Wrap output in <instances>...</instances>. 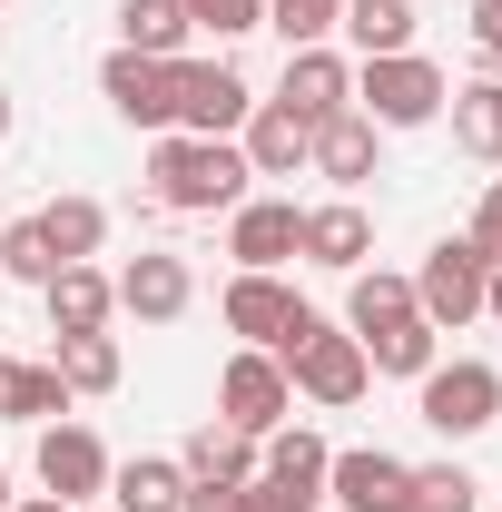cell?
<instances>
[{"label":"cell","instance_id":"obj_1","mask_svg":"<svg viewBox=\"0 0 502 512\" xmlns=\"http://www.w3.org/2000/svg\"><path fill=\"white\" fill-rule=\"evenodd\" d=\"M237 197H256V168H247L237 138H188V128L148 138V207H168V217H227Z\"/></svg>","mask_w":502,"mask_h":512},{"label":"cell","instance_id":"obj_2","mask_svg":"<svg viewBox=\"0 0 502 512\" xmlns=\"http://www.w3.org/2000/svg\"><path fill=\"white\" fill-rule=\"evenodd\" d=\"M414 414L434 424L443 444L493 434L502 424V365H483V355H434V365L414 375Z\"/></svg>","mask_w":502,"mask_h":512},{"label":"cell","instance_id":"obj_3","mask_svg":"<svg viewBox=\"0 0 502 512\" xmlns=\"http://www.w3.org/2000/svg\"><path fill=\"white\" fill-rule=\"evenodd\" d=\"M453 79H443L424 50H394V60H355V109L375 128H434Z\"/></svg>","mask_w":502,"mask_h":512},{"label":"cell","instance_id":"obj_4","mask_svg":"<svg viewBox=\"0 0 502 512\" xmlns=\"http://www.w3.org/2000/svg\"><path fill=\"white\" fill-rule=\"evenodd\" d=\"M483 247L473 237H434L424 266H414V316L434 325V335H463V325H483Z\"/></svg>","mask_w":502,"mask_h":512},{"label":"cell","instance_id":"obj_5","mask_svg":"<svg viewBox=\"0 0 502 512\" xmlns=\"http://www.w3.org/2000/svg\"><path fill=\"white\" fill-rule=\"evenodd\" d=\"M217 424H237V434H276V424H296V384H286V365L266 355V345H237L227 365H217Z\"/></svg>","mask_w":502,"mask_h":512},{"label":"cell","instance_id":"obj_6","mask_svg":"<svg viewBox=\"0 0 502 512\" xmlns=\"http://www.w3.org/2000/svg\"><path fill=\"white\" fill-rule=\"evenodd\" d=\"M276 365H286V384H296L306 404H325V414H335V404H355V394L375 384V365H365V345H355L345 325H325V316H315L306 335H296V345L276 355Z\"/></svg>","mask_w":502,"mask_h":512},{"label":"cell","instance_id":"obj_7","mask_svg":"<svg viewBox=\"0 0 502 512\" xmlns=\"http://www.w3.org/2000/svg\"><path fill=\"white\" fill-rule=\"evenodd\" d=\"M325 503L335 512H414V463L384 444H345L325 463Z\"/></svg>","mask_w":502,"mask_h":512},{"label":"cell","instance_id":"obj_8","mask_svg":"<svg viewBox=\"0 0 502 512\" xmlns=\"http://www.w3.org/2000/svg\"><path fill=\"white\" fill-rule=\"evenodd\" d=\"M99 99H109L128 128L168 138V128H178V60H138V50H109V60H99Z\"/></svg>","mask_w":502,"mask_h":512},{"label":"cell","instance_id":"obj_9","mask_svg":"<svg viewBox=\"0 0 502 512\" xmlns=\"http://www.w3.org/2000/svg\"><path fill=\"white\" fill-rule=\"evenodd\" d=\"M306 247V207L296 197H237L227 207V256L256 276H286V256Z\"/></svg>","mask_w":502,"mask_h":512},{"label":"cell","instance_id":"obj_10","mask_svg":"<svg viewBox=\"0 0 502 512\" xmlns=\"http://www.w3.org/2000/svg\"><path fill=\"white\" fill-rule=\"evenodd\" d=\"M276 109L286 119H306V128H325V119H345L355 109V60L325 40V50H286V79H276Z\"/></svg>","mask_w":502,"mask_h":512},{"label":"cell","instance_id":"obj_11","mask_svg":"<svg viewBox=\"0 0 502 512\" xmlns=\"http://www.w3.org/2000/svg\"><path fill=\"white\" fill-rule=\"evenodd\" d=\"M109 463H119V453L99 444L89 424H69V414H60V424H40V493H60L69 512L109 493Z\"/></svg>","mask_w":502,"mask_h":512},{"label":"cell","instance_id":"obj_12","mask_svg":"<svg viewBox=\"0 0 502 512\" xmlns=\"http://www.w3.org/2000/svg\"><path fill=\"white\" fill-rule=\"evenodd\" d=\"M247 109H256V89L227 60H178V128L188 138H237Z\"/></svg>","mask_w":502,"mask_h":512},{"label":"cell","instance_id":"obj_13","mask_svg":"<svg viewBox=\"0 0 502 512\" xmlns=\"http://www.w3.org/2000/svg\"><path fill=\"white\" fill-rule=\"evenodd\" d=\"M217 316H227V335H237V345H266V355H276V345H286V325L306 316V296H296L286 276L237 266V276H227V296H217Z\"/></svg>","mask_w":502,"mask_h":512},{"label":"cell","instance_id":"obj_14","mask_svg":"<svg viewBox=\"0 0 502 512\" xmlns=\"http://www.w3.org/2000/svg\"><path fill=\"white\" fill-rule=\"evenodd\" d=\"M119 286V316H138V325H178L197 306V276H188V256H168V247H138L109 276Z\"/></svg>","mask_w":502,"mask_h":512},{"label":"cell","instance_id":"obj_15","mask_svg":"<svg viewBox=\"0 0 502 512\" xmlns=\"http://www.w3.org/2000/svg\"><path fill=\"white\" fill-rule=\"evenodd\" d=\"M40 306H50V335H109L119 286H109V266L89 256V266H60V276L40 286Z\"/></svg>","mask_w":502,"mask_h":512},{"label":"cell","instance_id":"obj_16","mask_svg":"<svg viewBox=\"0 0 502 512\" xmlns=\"http://www.w3.org/2000/svg\"><path fill=\"white\" fill-rule=\"evenodd\" d=\"M306 266H335V276H355L365 256H375V217H365V197H325V207H306Z\"/></svg>","mask_w":502,"mask_h":512},{"label":"cell","instance_id":"obj_17","mask_svg":"<svg viewBox=\"0 0 502 512\" xmlns=\"http://www.w3.org/2000/svg\"><path fill=\"white\" fill-rule=\"evenodd\" d=\"M375 138H384V128L365 119V109H345V119H325V128H315L306 168H315V178H325L335 197H355L365 178H375Z\"/></svg>","mask_w":502,"mask_h":512},{"label":"cell","instance_id":"obj_18","mask_svg":"<svg viewBox=\"0 0 502 512\" xmlns=\"http://www.w3.org/2000/svg\"><path fill=\"white\" fill-rule=\"evenodd\" d=\"M325 463H335V444H325L315 424H276V434L256 444V473H266V483H286L296 503H325Z\"/></svg>","mask_w":502,"mask_h":512},{"label":"cell","instance_id":"obj_19","mask_svg":"<svg viewBox=\"0 0 502 512\" xmlns=\"http://www.w3.org/2000/svg\"><path fill=\"white\" fill-rule=\"evenodd\" d=\"M178 473L188 483H207V493H237V483H256V434H237V424H197L188 444H178Z\"/></svg>","mask_w":502,"mask_h":512},{"label":"cell","instance_id":"obj_20","mask_svg":"<svg viewBox=\"0 0 502 512\" xmlns=\"http://www.w3.org/2000/svg\"><path fill=\"white\" fill-rule=\"evenodd\" d=\"M237 148H247L256 178H296V168H306V148H315V128H306V119H286L276 99H256L247 128H237Z\"/></svg>","mask_w":502,"mask_h":512},{"label":"cell","instance_id":"obj_21","mask_svg":"<svg viewBox=\"0 0 502 512\" xmlns=\"http://www.w3.org/2000/svg\"><path fill=\"white\" fill-rule=\"evenodd\" d=\"M69 414V384H60V365H30V355H0V424H60Z\"/></svg>","mask_w":502,"mask_h":512},{"label":"cell","instance_id":"obj_22","mask_svg":"<svg viewBox=\"0 0 502 512\" xmlns=\"http://www.w3.org/2000/svg\"><path fill=\"white\" fill-rule=\"evenodd\" d=\"M443 119H453V138H463V158L502 168V79H493V69H483V79H453Z\"/></svg>","mask_w":502,"mask_h":512},{"label":"cell","instance_id":"obj_23","mask_svg":"<svg viewBox=\"0 0 502 512\" xmlns=\"http://www.w3.org/2000/svg\"><path fill=\"white\" fill-rule=\"evenodd\" d=\"M109 503H119V512H178V503H188L178 453H128V463H109Z\"/></svg>","mask_w":502,"mask_h":512},{"label":"cell","instance_id":"obj_24","mask_svg":"<svg viewBox=\"0 0 502 512\" xmlns=\"http://www.w3.org/2000/svg\"><path fill=\"white\" fill-rule=\"evenodd\" d=\"M404 316H414V276H394V266H355L345 276V335H384Z\"/></svg>","mask_w":502,"mask_h":512},{"label":"cell","instance_id":"obj_25","mask_svg":"<svg viewBox=\"0 0 502 512\" xmlns=\"http://www.w3.org/2000/svg\"><path fill=\"white\" fill-rule=\"evenodd\" d=\"M188 0H119V50L138 60H188Z\"/></svg>","mask_w":502,"mask_h":512},{"label":"cell","instance_id":"obj_26","mask_svg":"<svg viewBox=\"0 0 502 512\" xmlns=\"http://www.w3.org/2000/svg\"><path fill=\"white\" fill-rule=\"evenodd\" d=\"M335 40H345L355 60H394V50H414V0H345Z\"/></svg>","mask_w":502,"mask_h":512},{"label":"cell","instance_id":"obj_27","mask_svg":"<svg viewBox=\"0 0 502 512\" xmlns=\"http://www.w3.org/2000/svg\"><path fill=\"white\" fill-rule=\"evenodd\" d=\"M30 217H40V237H50L60 266H89V256L109 247V207H99V197H50V207H30Z\"/></svg>","mask_w":502,"mask_h":512},{"label":"cell","instance_id":"obj_28","mask_svg":"<svg viewBox=\"0 0 502 512\" xmlns=\"http://www.w3.org/2000/svg\"><path fill=\"white\" fill-rule=\"evenodd\" d=\"M50 365H60L69 394H119V375H128L119 335H60V345H50Z\"/></svg>","mask_w":502,"mask_h":512},{"label":"cell","instance_id":"obj_29","mask_svg":"<svg viewBox=\"0 0 502 512\" xmlns=\"http://www.w3.org/2000/svg\"><path fill=\"white\" fill-rule=\"evenodd\" d=\"M355 345H365V365H375V375H404V384H414V375H424V365L443 355V335H434L424 316L384 325V335H355Z\"/></svg>","mask_w":502,"mask_h":512},{"label":"cell","instance_id":"obj_30","mask_svg":"<svg viewBox=\"0 0 502 512\" xmlns=\"http://www.w3.org/2000/svg\"><path fill=\"white\" fill-rule=\"evenodd\" d=\"M335 20H345V0H266V30H276L286 50H325Z\"/></svg>","mask_w":502,"mask_h":512},{"label":"cell","instance_id":"obj_31","mask_svg":"<svg viewBox=\"0 0 502 512\" xmlns=\"http://www.w3.org/2000/svg\"><path fill=\"white\" fill-rule=\"evenodd\" d=\"M0 276H20V286H50V276H60V256H50V237H40V217H10V227H0Z\"/></svg>","mask_w":502,"mask_h":512},{"label":"cell","instance_id":"obj_32","mask_svg":"<svg viewBox=\"0 0 502 512\" xmlns=\"http://www.w3.org/2000/svg\"><path fill=\"white\" fill-rule=\"evenodd\" d=\"M473 503H483V483L463 463H414V512H473Z\"/></svg>","mask_w":502,"mask_h":512},{"label":"cell","instance_id":"obj_33","mask_svg":"<svg viewBox=\"0 0 502 512\" xmlns=\"http://www.w3.org/2000/svg\"><path fill=\"white\" fill-rule=\"evenodd\" d=\"M188 30H207V40L227 50V40L266 30V0H188Z\"/></svg>","mask_w":502,"mask_h":512},{"label":"cell","instance_id":"obj_34","mask_svg":"<svg viewBox=\"0 0 502 512\" xmlns=\"http://www.w3.org/2000/svg\"><path fill=\"white\" fill-rule=\"evenodd\" d=\"M463 237L483 247V266H502V178H493L483 197H473V227H463Z\"/></svg>","mask_w":502,"mask_h":512},{"label":"cell","instance_id":"obj_35","mask_svg":"<svg viewBox=\"0 0 502 512\" xmlns=\"http://www.w3.org/2000/svg\"><path fill=\"white\" fill-rule=\"evenodd\" d=\"M227 512H315V503H296L286 483H266V473H256V483H237V493H227Z\"/></svg>","mask_w":502,"mask_h":512},{"label":"cell","instance_id":"obj_36","mask_svg":"<svg viewBox=\"0 0 502 512\" xmlns=\"http://www.w3.org/2000/svg\"><path fill=\"white\" fill-rule=\"evenodd\" d=\"M483 316L502 325V266H493V276H483Z\"/></svg>","mask_w":502,"mask_h":512},{"label":"cell","instance_id":"obj_37","mask_svg":"<svg viewBox=\"0 0 502 512\" xmlns=\"http://www.w3.org/2000/svg\"><path fill=\"white\" fill-rule=\"evenodd\" d=\"M10 512H69V503H60V493H30V503H10Z\"/></svg>","mask_w":502,"mask_h":512},{"label":"cell","instance_id":"obj_38","mask_svg":"<svg viewBox=\"0 0 502 512\" xmlns=\"http://www.w3.org/2000/svg\"><path fill=\"white\" fill-rule=\"evenodd\" d=\"M0 138H10V89H0Z\"/></svg>","mask_w":502,"mask_h":512},{"label":"cell","instance_id":"obj_39","mask_svg":"<svg viewBox=\"0 0 502 512\" xmlns=\"http://www.w3.org/2000/svg\"><path fill=\"white\" fill-rule=\"evenodd\" d=\"M0 512H10V473H0Z\"/></svg>","mask_w":502,"mask_h":512},{"label":"cell","instance_id":"obj_40","mask_svg":"<svg viewBox=\"0 0 502 512\" xmlns=\"http://www.w3.org/2000/svg\"><path fill=\"white\" fill-rule=\"evenodd\" d=\"M414 10H434V0H414Z\"/></svg>","mask_w":502,"mask_h":512},{"label":"cell","instance_id":"obj_41","mask_svg":"<svg viewBox=\"0 0 502 512\" xmlns=\"http://www.w3.org/2000/svg\"><path fill=\"white\" fill-rule=\"evenodd\" d=\"M0 10H10V0H0Z\"/></svg>","mask_w":502,"mask_h":512},{"label":"cell","instance_id":"obj_42","mask_svg":"<svg viewBox=\"0 0 502 512\" xmlns=\"http://www.w3.org/2000/svg\"><path fill=\"white\" fill-rule=\"evenodd\" d=\"M0 227H10V217H0Z\"/></svg>","mask_w":502,"mask_h":512}]
</instances>
